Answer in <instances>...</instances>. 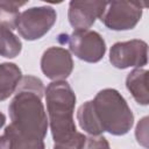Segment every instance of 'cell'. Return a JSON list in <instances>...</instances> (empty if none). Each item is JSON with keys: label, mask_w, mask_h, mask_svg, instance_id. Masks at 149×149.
<instances>
[{"label": "cell", "mask_w": 149, "mask_h": 149, "mask_svg": "<svg viewBox=\"0 0 149 149\" xmlns=\"http://www.w3.org/2000/svg\"><path fill=\"white\" fill-rule=\"evenodd\" d=\"M44 91L42 80L34 76H24L19 83L8 111L9 126L20 135L44 140L49 126L42 102Z\"/></svg>", "instance_id": "1"}, {"label": "cell", "mask_w": 149, "mask_h": 149, "mask_svg": "<svg viewBox=\"0 0 149 149\" xmlns=\"http://www.w3.org/2000/svg\"><path fill=\"white\" fill-rule=\"evenodd\" d=\"M54 149H84L86 136L77 132L73 112L76 94L65 80L50 83L44 91Z\"/></svg>", "instance_id": "2"}, {"label": "cell", "mask_w": 149, "mask_h": 149, "mask_svg": "<svg viewBox=\"0 0 149 149\" xmlns=\"http://www.w3.org/2000/svg\"><path fill=\"white\" fill-rule=\"evenodd\" d=\"M91 101L102 132L121 136L132 129L134 125V114L119 91L114 88H104L99 91Z\"/></svg>", "instance_id": "3"}, {"label": "cell", "mask_w": 149, "mask_h": 149, "mask_svg": "<svg viewBox=\"0 0 149 149\" xmlns=\"http://www.w3.org/2000/svg\"><path fill=\"white\" fill-rule=\"evenodd\" d=\"M56 10L50 6L31 7L20 13L16 30L27 41H35L43 37L55 24Z\"/></svg>", "instance_id": "4"}, {"label": "cell", "mask_w": 149, "mask_h": 149, "mask_svg": "<svg viewBox=\"0 0 149 149\" xmlns=\"http://www.w3.org/2000/svg\"><path fill=\"white\" fill-rule=\"evenodd\" d=\"M144 3L137 1H111L106 3L100 21L111 30L133 29L142 17Z\"/></svg>", "instance_id": "5"}, {"label": "cell", "mask_w": 149, "mask_h": 149, "mask_svg": "<svg viewBox=\"0 0 149 149\" xmlns=\"http://www.w3.org/2000/svg\"><path fill=\"white\" fill-rule=\"evenodd\" d=\"M68 42L71 52L87 63L99 62L106 52L105 40L94 30H74Z\"/></svg>", "instance_id": "6"}, {"label": "cell", "mask_w": 149, "mask_h": 149, "mask_svg": "<svg viewBox=\"0 0 149 149\" xmlns=\"http://www.w3.org/2000/svg\"><path fill=\"white\" fill-rule=\"evenodd\" d=\"M109 62L121 70L127 68L141 69L148 62V45L142 40L116 42L111 47Z\"/></svg>", "instance_id": "7"}, {"label": "cell", "mask_w": 149, "mask_h": 149, "mask_svg": "<svg viewBox=\"0 0 149 149\" xmlns=\"http://www.w3.org/2000/svg\"><path fill=\"white\" fill-rule=\"evenodd\" d=\"M41 70L47 78L54 81L65 80L73 70L72 57L64 48L50 47L42 55Z\"/></svg>", "instance_id": "8"}, {"label": "cell", "mask_w": 149, "mask_h": 149, "mask_svg": "<svg viewBox=\"0 0 149 149\" xmlns=\"http://www.w3.org/2000/svg\"><path fill=\"white\" fill-rule=\"evenodd\" d=\"M106 1H71L68 17L74 30H87L105 10Z\"/></svg>", "instance_id": "9"}, {"label": "cell", "mask_w": 149, "mask_h": 149, "mask_svg": "<svg viewBox=\"0 0 149 149\" xmlns=\"http://www.w3.org/2000/svg\"><path fill=\"white\" fill-rule=\"evenodd\" d=\"M148 71L143 69H134L126 78V87L132 93L135 101L147 106L149 102L148 92Z\"/></svg>", "instance_id": "10"}, {"label": "cell", "mask_w": 149, "mask_h": 149, "mask_svg": "<svg viewBox=\"0 0 149 149\" xmlns=\"http://www.w3.org/2000/svg\"><path fill=\"white\" fill-rule=\"evenodd\" d=\"M22 79L21 69L14 63H0V101L15 93Z\"/></svg>", "instance_id": "11"}, {"label": "cell", "mask_w": 149, "mask_h": 149, "mask_svg": "<svg viewBox=\"0 0 149 149\" xmlns=\"http://www.w3.org/2000/svg\"><path fill=\"white\" fill-rule=\"evenodd\" d=\"M43 140L26 137L16 133L9 125L0 135V149H44Z\"/></svg>", "instance_id": "12"}, {"label": "cell", "mask_w": 149, "mask_h": 149, "mask_svg": "<svg viewBox=\"0 0 149 149\" xmlns=\"http://www.w3.org/2000/svg\"><path fill=\"white\" fill-rule=\"evenodd\" d=\"M77 120L79 122L80 128L90 134L91 136H98L101 135L104 132L100 128L98 120L95 118L93 107H92V101L88 100L84 102L77 111Z\"/></svg>", "instance_id": "13"}, {"label": "cell", "mask_w": 149, "mask_h": 149, "mask_svg": "<svg viewBox=\"0 0 149 149\" xmlns=\"http://www.w3.org/2000/svg\"><path fill=\"white\" fill-rule=\"evenodd\" d=\"M22 50L20 38L7 26L0 23V56L6 58H14L19 56Z\"/></svg>", "instance_id": "14"}, {"label": "cell", "mask_w": 149, "mask_h": 149, "mask_svg": "<svg viewBox=\"0 0 149 149\" xmlns=\"http://www.w3.org/2000/svg\"><path fill=\"white\" fill-rule=\"evenodd\" d=\"M27 5V2L19 1H0V23L7 26L10 30L16 29L17 20L20 16V7Z\"/></svg>", "instance_id": "15"}, {"label": "cell", "mask_w": 149, "mask_h": 149, "mask_svg": "<svg viewBox=\"0 0 149 149\" xmlns=\"http://www.w3.org/2000/svg\"><path fill=\"white\" fill-rule=\"evenodd\" d=\"M135 136L140 144H142L144 148H148V116H144L139 121Z\"/></svg>", "instance_id": "16"}, {"label": "cell", "mask_w": 149, "mask_h": 149, "mask_svg": "<svg viewBox=\"0 0 149 149\" xmlns=\"http://www.w3.org/2000/svg\"><path fill=\"white\" fill-rule=\"evenodd\" d=\"M84 149H111L107 139L102 135L86 137Z\"/></svg>", "instance_id": "17"}, {"label": "cell", "mask_w": 149, "mask_h": 149, "mask_svg": "<svg viewBox=\"0 0 149 149\" xmlns=\"http://www.w3.org/2000/svg\"><path fill=\"white\" fill-rule=\"evenodd\" d=\"M5 123H6V115L2 112H0V129L5 126Z\"/></svg>", "instance_id": "18"}, {"label": "cell", "mask_w": 149, "mask_h": 149, "mask_svg": "<svg viewBox=\"0 0 149 149\" xmlns=\"http://www.w3.org/2000/svg\"><path fill=\"white\" fill-rule=\"evenodd\" d=\"M56 149H64V148H56Z\"/></svg>", "instance_id": "19"}]
</instances>
